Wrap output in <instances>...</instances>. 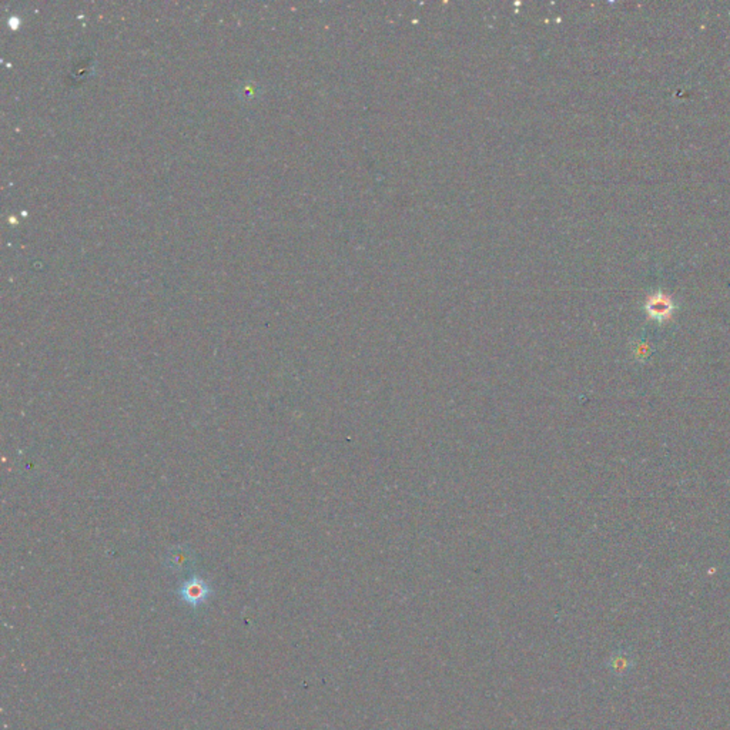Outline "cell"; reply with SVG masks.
Returning <instances> with one entry per match:
<instances>
[{"label": "cell", "mask_w": 730, "mask_h": 730, "mask_svg": "<svg viewBox=\"0 0 730 730\" xmlns=\"http://www.w3.org/2000/svg\"><path fill=\"white\" fill-rule=\"evenodd\" d=\"M207 592H209L207 585L200 579H191V581L186 582L181 588V595H183L184 601H187L190 604H197V602L203 601L206 598Z\"/></svg>", "instance_id": "1"}, {"label": "cell", "mask_w": 730, "mask_h": 730, "mask_svg": "<svg viewBox=\"0 0 730 730\" xmlns=\"http://www.w3.org/2000/svg\"><path fill=\"white\" fill-rule=\"evenodd\" d=\"M649 311L653 314V315H657V317H665L669 314L672 306H671V300L668 297L665 295H655L650 298L649 301Z\"/></svg>", "instance_id": "2"}, {"label": "cell", "mask_w": 730, "mask_h": 730, "mask_svg": "<svg viewBox=\"0 0 730 730\" xmlns=\"http://www.w3.org/2000/svg\"><path fill=\"white\" fill-rule=\"evenodd\" d=\"M613 666H615V672H629L630 668L635 666V660H632L629 657V655L626 653H619L615 659H613Z\"/></svg>", "instance_id": "3"}]
</instances>
